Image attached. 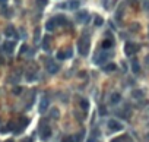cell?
<instances>
[{
	"mask_svg": "<svg viewBox=\"0 0 149 142\" xmlns=\"http://www.w3.org/2000/svg\"><path fill=\"white\" fill-rule=\"evenodd\" d=\"M78 47H79V53L82 54V56H86V54L89 53V47H91L89 38L88 37L80 38V41H79V44H78Z\"/></svg>",
	"mask_w": 149,
	"mask_h": 142,
	"instance_id": "1",
	"label": "cell"
},
{
	"mask_svg": "<svg viewBox=\"0 0 149 142\" xmlns=\"http://www.w3.org/2000/svg\"><path fill=\"white\" fill-rule=\"evenodd\" d=\"M41 139L42 141H47L48 138L51 136V129H50V126L48 125H45V123H42L41 125Z\"/></svg>",
	"mask_w": 149,
	"mask_h": 142,
	"instance_id": "2",
	"label": "cell"
},
{
	"mask_svg": "<svg viewBox=\"0 0 149 142\" xmlns=\"http://www.w3.org/2000/svg\"><path fill=\"white\" fill-rule=\"evenodd\" d=\"M108 127H110L111 130H121L123 129V125L120 123V122H117V120H108Z\"/></svg>",
	"mask_w": 149,
	"mask_h": 142,
	"instance_id": "3",
	"label": "cell"
},
{
	"mask_svg": "<svg viewBox=\"0 0 149 142\" xmlns=\"http://www.w3.org/2000/svg\"><path fill=\"white\" fill-rule=\"evenodd\" d=\"M72 48H67V50H61V51H59L57 53V59L59 60H64V59H67V57H72Z\"/></svg>",
	"mask_w": 149,
	"mask_h": 142,
	"instance_id": "4",
	"label": "cell"
},
{
	"mask_svg": "<svg viewBox=\"0 0 149 142\" xmlns=\"http://www.w3.org/2000/svg\"><path fill=\"white\" fill-rule=\"evenodd\" d=\"M4 34H6L7 38H18V32H16V29L13 26H7L4 29Z\"/></svg>",
	"mask_w": 149,
	"mask_h": 142,
	"instance_id": "5",
	"label": "cell"
},
{
	"mask_svg": "<svg viewBox=\"0 0 149 142\" xmlns=\"http://www.w3.org/2000/svg\"><path fill=\"white\" fill-rule=\"evenodd\" d=\"M136 48H137V47L133 44V43H127L126 47H124V50H126V54H127V56H132V54L136 53Z\"/></svg>",
	"mask_w": 149,
	"mask_h": 142,
	"instance_id": "6",
	"label": "cell"
},
{
	"mask_svg": "<svg viewBox=\"0 0 149 142\" xmlns=\"http://www.w3.org/2000/svg\"><path fill=\"white\" fill-rule=\"evenodd\" d=\"M13 47H15V43H13V41H6V43L3 44V50H4V53L12 54V53H13Z\"/></svg>",
	"mask_w": 149,
	"mask_h": 142,
	"instance_id": "7",
	"label": "cell"
},
{
	"mask_svg": "<svg viewBox=\"0 0 149 142\" xmlns=\"http://www.w3.org/2000/svg\"><path fill=\"white\" fill-rule=\"evenodd\" d=\"M47 70H48V73H57L59 72V65H56L54 62H48Z\"/></svg>",
	"mask_w": 149,
	"mask_h": 142,
	"instance_id": "8",
	"label": "cell"
},
{
	"mask_svg": "<svg viewBox=\"0 0 149 142\" xmlns=\"http://www.w3.org/2000/svg\"><path fill=\"white\" fill-rule=\"evenodd\" d=\"M111 57V54H105V53H102V54H98V56L95 57V63H98V65H101V63H104L107 59H110Z\"/></svg>",
	"mask_w": 149,
	"mask_h": 142,
	"instance_id": "9",
	"label": "cell"
},
{
	"mask_svg": "<svg viewBox=\"0 0 149 142\" xmlns=\"http://www.w3.org/2000/svg\"><path fill=\"white\" fill-rule=\"evenodd\" d=\"M76 18H78V21H79V22H88L89 15H88V12H85V10H83V12H79V13H78Z\"/></svg>",
	"mask_w": 149,
	"mask_h": 142,
	"instance_id": "10",
	"label": "cell"
},
{
	"mask_svg": "<svg viewBox=\"0 0 149 142\" xmlns=\"http://www.w3.org/2000/svg\"><path fill=\"white\" fill-rule=\"evenodd\" d=\"M47 107H48V98H42L41 100V103H40V111L41 113H44L45 110H47Z\"/></svg>",
	"mask_w": 149,
	"mask_h": 142,
	"instance_id": "11",
	"label": "cell"
},
{
	"mask_svg": "<svg viewBox=\"0 0 149 142\" xmlns=\"http://www.w3.org/2000/svg\"><path fill=\"white\" fill-rule=\"evenodd\" d=\"M80 138H82V135H78V136H64L63 142H79Z\"/></svg>",
	"mask_w": 149,
	"mask_h": 142,
	"instance_id": "12",
	"label": "cell"
},
{
	"mask_svg": "<svg viewBox=\"0 0 149 142\" xmlns=\"http://www.w3.org/2000/svg\"><path fill=\"white\" fill-rule=\"evenodd\" d=\"M56 25H57V24H56V21H54V19H50V21L45 24V28H47V31H54Z\"/></svg>",
	"mask_w": 149,
	"mask_h": 142,
	"instance_id": "13",
	"label": "cell"
},
{
	"mask_svg": "<svg viewBox=\"0 0 149 142\" xmlns=\"http://www.w3.org/2000/svg\"><path fill=\"white\" fill-rule=\"evenodd\" d=\"M120 100H121V97H120V94H118V92H114V94L111 95V104H117Z\"/></svg>",
	"mask_w": 149,
	"mask_h": 142,
	"instance_id": "14",
	"label": "cell"
},
{
	"mask_svg": "<svg viewBox=\"0 0 149 142\" xmlns=\"http://www.w3.org/2000/svg\"><path fill=\"white\" fill-rule=\"evenodd\" d=\"M132 70H133V73H139L140 72L139 62H136V60H133V62H132Z\"/></svg>",
	"mask_w": 149,
	"mask_h": 142,
	"instance_id": "15",
	"label": "cell"
},
{
	"mask_svg": "<svg viewBox=\"0 0 149 142\" xmlns=\"http://www.w3.org/2000/svg\"><path fill=\"white\" fill-rule=\"evenodd\" d=\"M113 44H114V43H113V40H104V41H102V48L108 50V48L113 47Z\"/></svg>",
	"mask_w": 149,
	"mask_h": 142,
	"instance_id": "16",
	"label": "cell"
},
{
	"mask_svg": "<svg viewBox=\"0 0 149 142\" xmlns=\"http://www.w3.org/2000/svg\"><path fill=\"white\" fill-rule=\"evenodd\" d=\"M54 21H56V24H59V25H64V24H66V18H64L63 15L54 18Z\"/></svg>",
	"mask_w": 149,
	"mask_h": 142,
	"instance_id": "17",
	"label": "cell"
},
{
	"mask_svg": "<svg viewBox=\"0 0 149 142\" xmlns=\"http://www.w3.org/2000/svg\"><path fill=\"white\" fill-rule=\"evenodd\" d=\"M113 70H116V65L114 63H110V65H107V66H104V72L105 73L113 72Z\"/></svg>",
	"mask_w": 149,
	"mask_h": 142,
	"instance_id": "18",
	"label": "cell"
},
{
	"mask_svg": "<svg viewBox=\"0 0 149 142\" xmlns=\"http://www.w3.org/2000/svg\"><path fill=\"white\" fill-rule=\"evenodd\" d=\"M80 107H82V110H88L89 108V103H88V100H85V98H83V100H80Z\"/></svg>",
	"mask_w": 149,
	"mask_h": 142,
	"instance_id": "19",
	"label": "cell"
},
{
	"mask_svg": "<svg viewBox=\"0 0 149 142\" xmlns=\"http://www.w3.org/2000/svg\"><path fill=\"white\" fill-rule=\"evenodd\" d=\"M69 7L70 9H78V7H79V2H78V0H72V2H69Z\"/></svg>",
	"mask_w": 149,
	"mask_h": 142,
	"instance_id": "20",
	"label": "cell"
},
{
	"mask_svg": "<svg viewBox=\"0 0 149 142\" xmlns=\"http://www.w3.org/2000/svg\"><path fill=\"white\" fill-rule=\"evenodd\" d=\"M132 95H133L134 98H142V97H143V92L140 91V89H134V91H133V94H132Z\"/></svg>",
	"mask_w": 149,
	"mask_h": 142,
	"instance_id": "21",
	"label": "cell"
},
{
	"mask_svg": "<svg viewBox=\"0 0 149 142\" xmlns=\"http://www.w3.org/2000/svg\"><path fill=\"white\" fill-rule=\"evenodd\" d=\"M50 116L53 117V119H57V117H59V108H53L51 113H50Z\"/></svg>",
	"mask_w": 149,
	"mask_h": 142,
	"instance_id": "22",
	"label": "cell"
},
{
	"mask_svg": "<svg viewBox=\"0 0 149 142\" xmlns=\"http://www.w3.org/2000/svg\"><path fill=\"white\" fill-rule=\"evenodd\" d=\"M48 47H50V37H47V38L44 40V48L47 50Z\"/></svg>",
	"mask_w": 149,
	"mask_h": 142,
	"instance_id": "23",
	"label": "cell"
},
{
	"mask_svg": "<svg viewBox=\"0 0 149 142\" xmlns=\"http://www.w3.org/2000/svg\"><path fill=\"white\" fill-rule=\"evenodd\" d=\"M95 25H97V26L102 25V19L99 18V16H97V18H95Z\"/></svg>",
	"mask_w": 149,
	"mask_h": 142,
	"instance_id": "24",
	"label": "cell"
},
{
	"mask_svg": "<svg viewBox=\"0 0 149 142\" xmlns=\"http://www.w3.org/2000/svg\"><path fill=\"white\" fill-rule=\"evenodd\" d=\"M37 3H38V6H40V7H42V6H45L47 0H37Z\"/></svg>",
	"mask_w": 149,
	"mask_h": 142,
	"instance_id": "25",
	"label": "cell"
},
{
	"mask_svg": "<svg viewBox=\"0 0 149 142\" xmlns=\"http://www.w3.org/2000/svg\"><path fill=\"white\" fill-rule=\"evenodd\" d=\"M26 51H28V45H26V44H23L22 45V47H21V53H26Z\"/></svg>",
	"mask_w": 149,
	"mask_h": 142,
	"instance_id": "26",
	"label": "cell"
},
{
	"mask_svg": "<svg viewBox=\"0 0 149 142\" xmlns=\"http://www.w3.org/2000/svg\"><path fill=\"white\" fill-rule=\"evenodd\" d=\"M26 79H28V81H34L35 76L34 75H29V73H28V75H26Z\"/></svg>",
	"mask_w": 149,
	"mask_h": 142,
	"instance_id": "27",
	"label": "cell"
},
{
	"mask_svg": "<svg viewBox=\"0 0 149 142\" xmlns=\"http://www.w3.org/2000/svg\"><path fill=\"white\" fill-rule=\"evenodd\" d=\"M111 142H124V138H117V139H113Z\"/></svg>",
	"mask_w": 149,
	"mask_h": 142,
	"instance_id": "28",
	"label": "cell"
},
{
	"mask_svg": "<svg viewBox=\"0 0 149 142\" xmlns=\"http://www.w3.org/2000/svg\"><path fill=\"white\" fill-rule=\"evenodd\" d=\"M88 142H95V138H89Z\"/></svg>",
	"mask_w": 149,
	"mask_h": 142,
	"instance_id": "29",
	"label": "cell"
},
{
	"mask_svg": "<svg viewBox=\"0 0 149 142\" xmlns=\"http://www.w3.org/2000/svg\"><path fill=\"white\" fill-rule=\"evenodd\" d=\"M6 2H7V0H0V3H3V4L6 3Z\"/></svg>",
	"mask_w": 149,
	"mask_h": 142,
	"instance_id": "30",
	"label": "cell"
},
{
	"mask_svg": "<svg viewBox=\"0 0 149 142\" xmlns=\"http://www.w3.org/2000/svg\"><path fill=\"white\" fill-rule=\"evenodd\" d=\"M25 142H31V139H26V141Z\"/></svg>",
	"mask_w": 149,
	"mask_h": 142,
	"instance_id": "31",
	"label": "cell"
},
{
	"mask_svg": "<svg viewBox=\"0 0 149 142\" xmlns=\"http://www.w3.org/2000/svg\"><path fill=\"white\" fill-rule=\"evenodd\" d=\"M6 142H13V141H6Z\"/></svg>",
	"mask_w": 149,
	"mask_h": 142,
	"instance_id": "32",
	"label": "cell"
},
{
	"mask_svg": "<svg viewBox=\"0 0 149 142\" xmlns=\"http://www.w3.org/2000/svg\"><path fill=\"white\" fill-rule=\"evenodd\" d=\"M148 136H149V133H148Z\"/></svg>",
	"mask_w": 149,
	"mask_h": 142,
	"instance_id": "33",
	"label": "cell"
}]
</instances>
